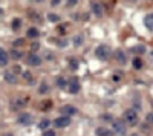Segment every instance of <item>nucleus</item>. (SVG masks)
Listing matches in <instances>:
<instances>
[{
	"label": "nucleus",
	"instance_id": "31",
	"mask_svg": "<svg viewBox=\"0 0 153 136\" xmlns=\"http://www.w3.org/2000/svg\"><path fill=\"white\" fill-rule=\"evenodd\" d=\"M25 102L21 100H17V101H12V109H17V107H23Z\"/></svg>",
	"mask_w": 153,
	"mask_h": 136
},
{
	"label": "nucleus",
	"instance_id": "26",
	"mask_svg": "<svg viewBox=\"0 0 153 136\" xmlns=\"http://www.w3.org/2000/svg\"><path fill=\"white\" fill-rule=\"evenodd\" d=\"M48 20L52 21V23H58V21H60V15L54 14V12H49V14H48Z\"/></svg>",
	"mask_w": 153,
	"mask_h": 136
},
{
	"label": "nucleus",
	"instance_id": "4",
	"mask_svg": "<svg viewBox=\"0 0 153 136\" xmlns=\"http://www.w3.org/2000/svg\"><path fill=\"white\" fill-rule=\"evenodd\" d=\"M70 122H72V119H70L69 116H58L55 118V121H54V127L55 128H64V127H68L70 126Z\"/></svg>",
	"mask_w": 153,
	"mask_h": 136
},
{
	"label": "nucleus",
	"instance_id": "32",
	"mask_svg": "<svg viewBox=\"0 0 153 136\" xmlns=\"http://www.w3.org/2000/svg\"><path fill=\"white\" fill-rule=\"evenodd\" d=\"M38 49H40V43L34 41V43H32V45H31V51H32V52L35 54V51H38Z\"/></svg>",
	"mask_w": 153,
	"mask_h": 136
},
{
	"label": "nucleus",
	"instance_id": "9",
	"mask_svg": "<svg viewBox=\"0 0 153 136\" xmlns=\"http://www.w3.org/2000/svg\"><path fill=\"white\" fill-rule=\"evenodd\" d=\"M60 112H61V115L63 116H74V115H76L78 113V109L76 107H74V106H70V104H66V106H63L61 109H60Z\"/></svg>",
	"mask_w": 153,
	"mask_h": 136
},
{
	"label": "nucleus",
	"instance_id": "18",
	"mask_svg": "<svg viewBox=\"0 0 153 136\" xmlns=\"http://www.w3.org/2000/svg\"><path fill=\"white\" fill-rule=\"evenodd\" d=\"M55 86L58 89H64V87H68V81L64 80L63 77H57V80H55Z\"/></svg>",
	"mask_w": 153,
	"mask_h": 136
},
{
	"label": "nucleus",
	"instance_id": "19",
	"mask_svg": "<svg viewBox=\"0 0 153 136\" xmlns=\"http://www.w3.org/2000/svg\"><path fill=\"white\" fill-rule=\"evenodd\" d=\"M48 92H49V84L46 83V81H43V83L38 86V93H40V95H46Z\"/></svg>",
	"mask_w": 153,
	"mask_h": 136
},
{
	"label": "nucleus",
	"instance_id": "10",
	"mask_svg": "<svg viewBox=\"0 0 153 136\" xmlns=\"http://www.w3.org/2000/svg\"><path fill=\"white\" fill-rule=\"evenodd\" d=\"M17 122L20 124V126H29V124L32 122V115L31 113H26V112L20 113L19 118H17Z\"/></svg>",
	"mask_w": 153,
	"mask_h": 136
},
{
	"label": "nucleus",
	"instance_id": "17",
	"mask_svg": "<svg viewBox=\"0 0 153 136\" xmlns=\"http://www.w3.org/2000/svg\"><path fill=\"white\" fill-rule=\"evenodd\" d=\"M9 57L12 58V60H15V61H17V60H20L21 57H23V52H21V51H17V49L14 47L12 51L9 52Z\"/></svg>",
	"mask_w": 153,
	"mask_h": 136
},
{
	"label": "nucleus",
	"instance_id": "7",
	"mask_svg": "<svg viewBox=\"0 0 153 136\" xmlns=\"http://www.w3.org/2000/svg\"><path fill=\"white\" fill-rule=\"evenodd\" d=\"M115 61H116L119 66H125L127 64V55L123 49H116L115 51Z\"/></svg>",
	"mask_w": 153,
	"mask_h": 136
},
{
	"label": "nucleus",
	"instance_id": "40",
	"mask_svg": "<svg viewBox=\"0 0 153 136\" xmlns=\"http://www.w3.org/2000/svg\"><path fill=\"white\" fill-rule=\"evenodd\" d=\"M60 2H61V0H52V2H51V5H52V6H55V5H58Z\"/></svg>",
	"mask_w": 153,
	"mask_h": 136
},
{
	"label": "nucleus",
	"instance_id": "38",
	"mask_svg": "<svg viewBox=\"0 0 153 136\" xmlns=\"http://www.w3.org/2000/svg\"><path fill=\"white\" fill-rule=\"evenodd\" d=\"M112 80H113V83H118V81L121 80V75H116V73H115L113 77H112Z\"/></svg>",
	"mask_w": 153,
	"mask_h": 136
},
{
	"label": "nucleus",
	"instance_id": "1",
	"mask_svg": "<svg viewBox=\"0 0 153 136\" xmlns=\"http://www.w3.org/2000/svg\"><path fill=\"white\" fill-rule=\"evenodd\" d=\"M123 121L127 124L129 127L136 126V124H138V121H139L138 112H136L133 107H132V109H127V110H124V113H123Z\"/></svg>",
	"mask_w": 153,
	"mask_h": 136
},
{
	"label": "nucleus",
	"instance_id": "30",
	"mask_svg": "<svg viewBox=\"0 0 153 136\" xmlns=\"http://www.w3.org/2000/svg\"><path fill=\"white\" fill-rule=\"evenodd\" d=\"M145 122L149 124V126H152V127H153V112L147 113V116H145Z\"/></svg>",
	"mask_w": 153,
	"mask_h": 136
},
{
	"label": "nucleus",
	"instance_id": "5",
	"mask_svg": "<svg viewBox=\"0 0 153 136\" xmlns=\"http://www.w3.org/2000/svg\"><path fill=\"white\" fill-rule=\"evenodd\" d=\"M43 63V58L40 57V55H37V54H34V52H31L29 54V57L26 58V64L28 66H40V64Z\"/></svg>",
	"mask_w": 153,
	"mask_h": 136
},
{
	"label": "nucleus",
	"instance_id": "11",
	"mask_svg": "<svg viewBox=\"0 0 153 136\" xmlns=\"http://www.w3.org/2000/svg\"><path fill=\"white\" fill-rule=\"evenodd\" d=\"M8 61H9V54L5 51L3 47H0V66L6 67L8 66Z\"/></svg>",
	"mask_w": 153,
	"mask_h": 136
},
{
	"label": "nucleus",
	"instance_id": "36",
	"mask_svg": "<svg viewBox=\"0 0 153 136\" xmlns=\"http://www.w3.org/2000/svg\"><path fill=\"white\" fill-rule=\"evenodd\" d=\"M66 3H68V6H75L78 3V0H66Z\"/></svg>",
	"mask_w": 153,
	"mask_h": 136
},
{
	"label": "nucleus",
	"instance_id": "6",
	"mask_svg": "<svg viewBox=\"0 0 153 136\" xmlns=\"http://www.w3.org/2000/svg\"><path fill=\"white\" fill-rule=\"evenodd\" d=\"M68 90L70 95H76L80 92V81L78 78H72L68 81Z\"/></svg>",
	"mask_w": 153,
	"mask_h": 136
},
{
	"label": "nucleus",
	"instance_id": "3",
	"mask_svg": "<svg viewBox=\"0 0 153 136\" xmlns=\"http://www.w3.org/2000/svg\"><path fill=\"white\" fill-rule=\"evenodd\" d=\"M112 127H113V132L116 135H124L125 130H127V124H125L123 119H113Z\"/></svg>",
	"mask_w": 153,
	"mask_h": 136
},
{
	"label": "nucleus",
	"instance_id": "16",
	"mask_svg": "<svg viewBox=\"0 0 153 136\" xmlns=\"http://www.w3.org/2000/svg\"><path fill=\"white\" fill-rule=\"evenodd\" d=\"M26 37H28V38H38V37H40V31L37 28H29L26 31Z\"/></svg>",
	"mask_w": 153,
	"mask_h": 136
},
{
	"label": "nucleus",
	"instance_id": "24",
	"mask_svg": "<svg viewBox=\"0 0 153 136\" xmlns=\"http://www.w3.org/2000/svg\"><path fill=\"white\" fill-rule=\"evenodd\" d=\"M49 124H51V121H49V119H41V121L38 122V128H40V130H43V132H45V130H48Z\"/></svg>",
	"mask_w": 153,
	"mask_h": 136
},
{
	"label": "nucleus",
	"instance_id": "13",
	"mask_svg": "<svg viewBox=\"0 0 153 136\" xmlns=\"http://www.w3.org/2000/svg\"><path fill=\"white\" fill-rule=\"evenodd\" d=\"M145 51H147V47L144 45H136L133 47H130V52L136 54V55H143V54H145Z\"/></svg>",
	"mask_w": 153,
	"mask_h": 136
},
{
	"label": "nucleus",
	"instance_id": "2",
	"mask_svg": "<svg viewBox=\"0 0 153 136\" xmlns=\"http://www.w3.org/2000/svg\"><path fill=\"white\" fill-rule=\"evenodd\" d=\"M110 54H112V51L107 45H100L95 49V57L98 60H101V61H107V60L110 58Z\"/></svg>",
	"mask_w": 153,
	"mask_h": 136
},
{
	"label": "nucleus",
	"instance_id": "12",
	"mask_svg": "<svg viewBox=\"0 0 153 136\" xmlns=\"http://www.w3.org/2000/svg\"><path fill=\"white\" fill-rule=\"evenodd\" d=\"M5 81H6L8 84H17L19 83V78H17V75H14L11 70H8V72H5Z\"/></svg>",
	"mask_w": 153,
	"mask_h": 136
},
{
	"label": "nucleus",
	"instance_id": "15",
	"mask_svg": "<svg viewBox=\"0 0 153 136\" xmlns=\"http://www.w3.org/2000/svg\"><path fill=\"white\" fill-rule=\"evenodd\" d=\"M95 135L96 136H112V130H109L106 127H98L95 130Z\"/></svg>",
	"mask_w": 153,
	"mask_h": 136
},
{
	"label": "nucleus",
	"instance_id": "14",
	"mask_svg": "<svg viewBox=\"0 0 153 136\" xmlns=\"http://www.w3.org/2000/svg\"><path fill=\"white\" fill-rule=\"evenodd\" d=\"M144 25H145L147 29L153 32V14H147L145 15L144 17Z\"/></svg>",
	"mask_w": 153,
	"mask_h": 136
},
{
	"label": "nucleus",
	"instance_id": "39",
	"mask_svg": "<svg viewBox=\"0 0 153 136\" xmlns=\"http://www.w3.org/2000/svg\"><path fill=\"white\" fill-rule=\"evenodd\" d=\"M64 31H66V26H64V25H61V26L58 28V32H60L61 35H64Z\"/></svg>",
	"mask_w": 153,
	"mask_h": 136
},
{
	"label": "nucleus",
	"instance_id": "43",
	"mask_svg": "<svg viewBox=\"0 0 153 136\" xmlns=\"http://www.w3.org/2000/svg\"><path fill=\"white\" fill-rule=\"evenodd\" d=\"M130 136H138V135H136V133H133V135H130Z\"/></svg>",
	"mask_w": 153,
	"mask_h": 136
},
{
	"label": "nucleus",
	"instance_id": "27",
	"mask_svg": "<svg viewBox=\"0 0 153 136\" xmlns=\"http://www.w3.org/2000/svg\"><path fill=\"white\" fill-rule=\"evenodd\" d=\"M55 45L58 47H66L68 46V40L66 38H55Z\"/></svg>",
	"mask_w": 153,
	"mask_h": 136
},
{
	"label": "nucleus",
	"instance_id": "28",
	"mask_svg": "<svg viewBox=\"0 0 153 136\" xmlns=\"http://www.w3.org/2000/svg\"><path fill=\"white\" fill-rule=\"evenodd\" d=\"M23 78L26 80V83H28V84H32V83H34V81H32V80H34V77H32L31 72H23Z\"/></svg>",
	"mask_w": 153,
	"mask_h": 136
},
{
	"label": "nucleus",
	"instance_id": "41",
	"mask_svg": "<svg viewBox=\"0 0 153 136\" xmlns=\"http://www.w3.org/2000/svg\"><path fill=\"white\" fill-rule=\"evenodd\" d=\"M3 136H14V135H12V133H5Z\"/></svg>",
	"mask_w": 153,
	"mask_h": 136
},
{
	"label": "nucleus",
	"instance_id": "35",
	"mask_svg": "<svg viewBox=\"0 0 153 136\" xmlns=\"http://www.w3.org/2000/svg\"><path fill=\"white\" fill-rule=\"evenodd\" d=\"M43 136H55V130H45V132H43Z\"/></svg>",
	"mask_w": 153,
	"mask_h": 136
},
{
	"label": "nucleus",
	"instance_id": "20",
	"mask_svg": "<svg viewBox=\"0 0 153 136\" xmlns=\"http://www.w3.org/2000/svg\"><path fill=\"white\" fill-rule=\"evenodd\" d=\"M68 64H69V67L72 69V70H76L80 67V63H78V60L76 58H69L68 60Z\"/></svg>",
	"mask_w": 153,
	"mask_h": 136
},
{
	"label": "nucleus",
	"instance_id": "25",
	"mask_svg": "<svg viewBox=\"0 0 153 136\" xmlns=\"http://www.w3.org/2000/svg\"><path fill=\"white\" fill-rule=\"evenodd\" d=\"M28 15H29V17H31L32 20H34V21H37V23H41V21H43V20H41V17L35 12V11H29Z\"/></svg>",
	"mask_w": 153,
	"mask_h": 136
},
{
	"label": "nucleus",
	"instance_id": "34",
	"mask_svg": "<svg viewBox=\"0 0 153 136\" xmlns=\"http://www.w3.org/2000/svg\"><path fill=\"white\" fill-rule=\"evenodd\" d=\"M11 72H12L14 75H17V73H23V70H21V67H20V66H14Z\"/></svg>",
	"mask_w": 153,
	"mask_h": 136
},
{
	"label": "nucleus",
	"instance_id": "45",
	"mask_svg": "<svg viewBox=\"0 0 153 136\" xmlns=\"http://www.w3.org/2000/svg\"><path fill=\"white\" fill-rule=\"evenodd\" d=\"M0 14H2V9H0Z\"/></svg>",
	"mask_w": 153,
	"mask_h": 136
},
{
	"label": "nucleus",
	"instance_id": "42",
	"mask_svg": "<svg viewBox=\"0 0 153 136\" xmlns=\"http://www.w3.org/2000/svg\"><path fill=\"white\" fill-rule=\"evenodd\" d=\"M125 2H135V0H125Z\"/></svg>",
	"mask_w": 153,
	"mask_h": 136
},
{
	"label": "nucleus",
	"instance_id": "29",
	"mask_svg": "<svg viewBox=\"0 0 153 136\" xmlns=\"http://www.w3.org/2000/svg\"><path fill=\"white\" fill-rule=\"evenodd\" d=\"M25 45V40L23 38H17V40H14V43H12V46L17 49V47H20V46H23Z\"/></svg>",
	"mask_w": 153,
	"mask_h": 136
},
{
	"label": "nucleus",
	"instance_id": "23",
	"mask_svg": "<svg viewBox=\"0 0 153 136\" xmlns=\"http://www.w3.org/2000/svg\"><path fill=\"white\" fill-rule=\"evenodd\" d=\"M83 41H84L83 35H75V37H74V40H72V43H74V46H75V47H80L81 45H83Z\"/></svg>",
	"mask_w": 153,
	"mask_h": 136
},
{
	"label": "nucleus",
	"instance_id": "37",
	"mask_svg": "<svg viewBox=\"0 0 153 136\" xmlns=\"http://www.w3.org/2000/svg\"><path fill=\"white\" fill-rule=\"evenodd\" d=\"M150 127H152V126H149V124H147V122L141 126V128H143V132H149V128H150Z\"/></svg>",
	"mask_w": 153,
	"mask_h": 136
},
{
	"label": "nucleus",
	"instance_id": "8",
	"mask_svg": "<svg viewBox=\"0 0 153 136\" xmlns=\"http://www.w3.org/2000/svg\"><path fill=\"white\" fill-rule=\"evenodd\" d=\"M90 11L92 14L95 15V17H103V14H104V9H103V5L98 3V2H90Z\"/></svg>",
	"mask_w": 153,
	"mask_h": 136
},
{
	"label": "nucleus",
	"instance_id": "33",
	"mask_svg": "<svg viewBox=\"0 0 153 136\" xmlns=\"http://www.w3.org/2000/svg\"><path fill=\"white\" fill-rule=\"evenodd\" d=\"M100 119H103V121H113V119H112V115H109V113H104V115H101Z\"/></svg>",
	"mask_w": 153,
	"mask_h": 136
},
{
	"label": "nucleus",
	"instance_id": "22",
	"mask_svg": "<svg viewBox=\"0 0 153 136\" xmlns=\"http://www.w3.org/2000/svg\"><path fill=\"white\" fill-rule=\"evenodd\" d=\"M11 28H12V31H14V32H17V31L21 28V20H20V19H12Z\"/></svg>",
	"mask_w": 153,
	"mask_h": 136
},
{
	"label": "nucleus",
	"instance_id": "21",
	"mask_svg": "<svg viewBox=\"0 0 153 136\" xmlns=\"http://www.w3.org/2000/svg\"><path fill=\"white\" fill-rule=\"evenodd\" d=\"M132 64H133V69L135 70H141V67H143V60H141L139 57H135Z\"/></svg>",
	"mask_w": 153,
	"mask_h": 136
},
{
	"label": "nucleus",
	"instance_id": "44",
	"mask_svg": "<svg viewBox=\"0 0 153 136\" xmlns=\"http://www.w3.org/2000/svg\"><path fill=\"white\" fill-rule=\"evenodd\" d=\"M35 2H43V0H35Z\"/></svg>",
	"mask_w": 153,
	"mask_h": 136
}]
</instances>
